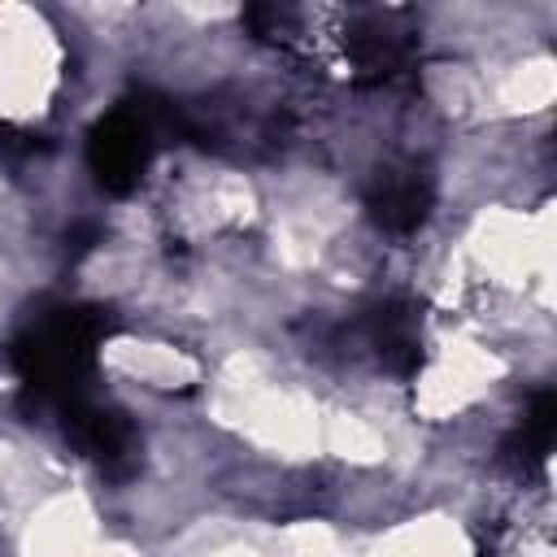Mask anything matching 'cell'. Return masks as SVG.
Masks as SVG:
<instances>
[{
    "label": "cell",
    "mask_w": 557,
    "mask_h": 557,
    "mask_svg": "<svg viewBox=\"0 0 557 557\" xmlns=\"http://www.w3.org/2000/svg\"><path fill=\"white\" fill-rule=\"evenodd\" d=\"M109 335V313L104 309H52L44 313L13 348L17 374L26 392L39 405H65L83 396V374L91 370L96 344Z\"/></svg>",
    "instance_id": "cell-1"
},
{
    "label": "cell",
    "mask_w": 557,
    "mask_h": 557,
    "mask_svg": "<svg viewBox=\"0 0 557 557\" xmlns=\"http://www.w3.org/2000/svg\"><path fill=\"white\" fill-rule=\"evenodd\" d=\"M152 131L144 126V117L122 104L113 113H104L96 126H91V139H87V161H91V174L104 191H131L152 157Z\"/></svg>",
    "instance_id": "cell-2"
},
{
    "label": "cell",
    "mask_w": 557,
    "mask_h": 557,
    "mask_svg": "<svg viewBox=\"0 0 557 557\" xmlns=\"http://www.w3.org/2000/svg\"><path fill=\"white\" fill-rule=\"evenodd\" d=\"M431 200H435L431 178L418 165H387V170H379V178L366 191L370 218L383 231H396V235L422 226L426 213H431Z\"/></svg>",
    "instance_id": "cell-3"
},
{
    "label": "cell",
    "mask_w": 557,
    "mask_h": 557,
    "mask_svg": "<svg viewBox=\"0 0 557 557\" xmlns=\"http://www.w3.org/2000/svg\"><path fill=\"white\" fill-rule=\"evenodd\" d=\"M370 348L379 352V361L392 370V374H413L422 366V322H418V309L405 305V300H387L379 309L366 313L361 322Z\"/></svg>",
    "instance_id": "cell-4"
},
{
    "label": "cell",
    "mask_w": 557,
    "mask_h": 557,
    "mask_svg": "<svg viewBox=\"0 0 557 557\" xmlns=\"http://www.w3.org/2000/svg\"><path fill=\"white\" fill-rule=\"evenodd\" d=\"M61 418H65V431L91 453L100 457L104 466H122L135 448V431L131 422L117 413V409H104V405H87V396H74L61 405Z\"/></svg>",
    "instance_id": "cell-5"
},
{
    "label": "cell",
    "mask_w": 557,
    "mask_h": 557,
    "mask_svg": "<svg viewBox=\"0 0 557 557\" xmlns=\"http://www.w3.org/2000/svg\"><path fill=\"white\" fill-rule=\"evenodd\" d=\"M344 44H348L352 65L366 78H374V83L405 74L409 61H413V35L409 30H396L387 17H366L361 26H352L344 35Z\"/></svg>",
    "instance_id": "cell-6"
},
{
    "label": "cell",
    "mask_w": 557,
    "mask_h": 557,
    "mask_svg": "<svg viewBox=\"0 0 557 557\" xmlns=\"http://www.w3.org/2000/svg\"><path fill=\"white\" fill-rule=\"evenodd\" d=\"M553 435H557V400L553 392H540L531 400V409L522 413L518 431H513V457H527V461H544L548 448H553Z\"/></svg>",
    "instance_id": "cell-7"
},
{
    "label": "cell",
    "mask_w": 557,
    "mask_h": 557,
    "mask_svg": "<svg viewBox=\"0 0 557 557\" xmlns=\"http://www.w3.org/2000/svg\"><path fill=\"white\" fill-rule=\"evenodd\" d=\"M44 144L35 139V135H26V131H17V126H9V122H0V152H17V157H30V152H39Z\"/></svg>",
    "instance_id": "cell-8"
}]
</instances>
